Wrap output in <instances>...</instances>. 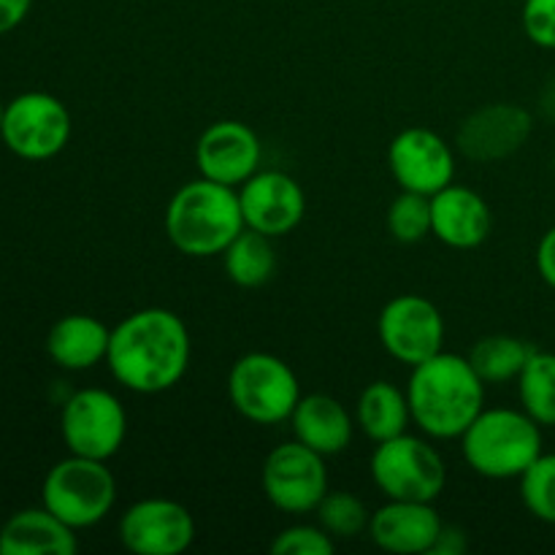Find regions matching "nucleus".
<instances>
[{
    "label": "nucleus",
    "mask_w": 555,
    "mask_h": 555,
    "mask_svg": "<svg viewBox=\"0 0 555 555\" xmlns=\"http://www.w3.org/2000/svg\"><path fill=\"white\" fill-rule=\"evenodd\" d=\"M193 339L177 312L139 309L112 328L108 372L122 388L141 396L171 390L188 374Z\"/></svg>",
    "instance_id": "nucleus-1"
},
{
    "label": "nucleus",
    "mask_w": 555,
    "mask_h": 555,
    "mask_svg": "<svg viewBox=\"0 0 555 555\" xmlns=\"http://www.w3.org/2000/svg\"><path fill=\"white\" fill-rule=\"evenodd\" d=\"M406 399L412 423L426 437L461 439L486 410V383L477 377L469 358L442 350L412 366Z\"/></svg>",
    "instance_id": "nucleus-2"
},
{
    "label": "nucleus",
    "mask_w": 555,
    "mask_h": 555,
    "mask_svg": "<svg viewBox=\"0 0 555 555\" xmlns=\"http://www.w3.org/2000/svg\"><path fill=\"white\" fill-rule=\"evenodd\" d=\"M238 190L198 177L166 206V236L188 258H215L244 231Z\"/></svg>",
    "instance_id": "nucleus-3"
},
{
    "label": "nucleus",
    "mask_w": 555,
    "mask_h": 555,
    "mask_svg": "<svg viewBox=\"0 0 555 555\" xmlns=\"http://www.w3.org/2000/svg\"><path fill=\"white\" fill-rule=\"evenodd\" d=\"M461 453L488 480H518L542 455V426L524 410H482L461 434Z\"/></svg>",
    "instance_id": "nucleus-4"
},
{
    "label": "nucleus",
    "mask_w": 555,
    "mask_h": 555,
    "mask_svg": "<svg viewBox=\"0 0 555 555\" xmlns=\"http://www.w3.org/2000/svg\"><path fill=\"white\" fill-rule=\"evenodd\" d=\"M117 502V480L106 461L74 455L57 461L41 486V504L70 529H90L112 513Z\"/></svg>",
    "instance_id": "nucleus-5"
},
{
    "label": "nucleus",
    "mask_w": 555,
    "mask_h": 555,
    "mask_svg": "<svg viewBox=\"0 0 555 555\" xmlns=\"http://www.w3.org/2000/svg\"><path fill=\"white\" fill-rule=\"evenodd\" d=\"M228 399L233 410L258 426H276L291 421L301 385L296 372L271 352H247L233 363L228 374Z\"/></svg>",
    "instance_id": "nucleus-6"
},
{
    "label": "nucleus",
    "mask_w": 555,
    "mask_h": 555,
    "mask_svg": "<svg viewBox=\"0 0 555 555\" xmlns=\"http://www.w3.org/2000/svg\"><path fill=\"white\" fill-rule=\"evenodd\" d=\"M372 480L385 499L434 502L444 491L448 469L431 442L412 434L377 442L372 453Z\"/></svg>",
    "instance_id": "nucleus-7"
},
{
    "label": "nucleus",
    "mask_w": 555,
    "mask_h": 555,
    "mask_svg": "<svg viewBox=\"0 0 555 555\" xmlns=\"http://www.w3.org/2000/svg\"><path fill=\"white\" fill-rule=\"evenodd\" d=\"M60 434L74 455L108 461L119 453L128 437V412L108 390H76L63 404Z\"/></svg>",
    "instance_id": "nucleus-8"
},
{
    "label": "nucleus",
    "mask_w": 555,
    "mask_h": 555,
    "mask_svg": "<svg viewBox=\"0 0 555 555\" xmlns=\"http://www.w3.org/2000/svg\"><path fill=\"white\" fill-rule=\"evenodd\" d=\"M0 139L22 160H49L68 144L70 114L49 92H22L5 103Z\"/></svg>",
    "instance_id": "nucleus-9"
},
{
    "label": "nucleus",
    "mask_w": 555,
    "mask_h": 555,
    "mask_svg": "<svg viewBox=\"0 0 555 555\" xmlns=\"http://www.w3.org/2000/svg\"><path fill=\"white\" fill-rule=\"evenodd\" d=\"M263 493L280 513L307 515L328 493L325 459L298 439L271 450L260 472Z\"/></svg>",
    "instance_id": "nucleus-10"
},
{
    "label": "nucleus",
    "mask_w": 555,
    "mask_h": 555,
    "mask_svg": "<svg viewBox=\"0 0 555 555\" xmlns=\"http://www.w3.org/2000/svg\"><path fill=\"white\" fill-rule=\"evenodd\" d=\"M377 336L388 356L412 369L442 352V312L428 298L404 293L383 307L377 318Z\"/></svg>",
    "instance_id": "nucleus-11"
},
{
    "label": "nucleus",
    "mask_w": 555,
    "mask_h": 555,
    "mask_svg": "<svg viewBox=\"0 0 555 555\" xmlns=\"http://www.w3.org/2000/svg\"><path fill=\"white\" fill-rule=\"evenodd\" d=\"M193 540V513L173 499H141L119 518V542L135 555H179Z\"/></svg>",
    "instance_id": "nucleus-12"
},
{
    "label": "nucleus",
    "mask_w": 555,
    "mask_h": 555,
    "mask_svg": "<svg viewBox=\"0 0 555 555\" xmlns=\"http://www.w3.org/2000/svg\"><path fill=\"white\" fill-rule=\"evenodd\" d=\"M388 168L401 190L437 195L453 184L455 157L448 141L431 128H406L390 141Z\"/></svg>",
    "instance_id": "nucleus-13"
},
{
    "label": "nucleus",
    "mask_w": 555,
    "mask_h": 555,
    "mask_svg": "<svg viewBox=\"0 0 555 555\" xmlns=\"http://www.w3.org/2000/svg\"><path fill=\"white\" fill-rule=\"evenodd\" d=\"M534 130V117L518 103H488L459 125L455 144L475 163H496L524 150Z\"/></svg>",
    "instance_id": "nucleus-14"
},
{
    "label": "nucleus",
    "mask_w": 555,
    "mask_h": 555,
    "mask_svg": "<svg viewBox=\"0 0 555 555\" xmlns=\"http://www.w3.org/2000/svg\"><path fill=\"white\" fill-rule=\"evenodd\" d=\"M236 190L244 225L271 238L293 233L307 215V195L291 173L258 171Z\"/></svg>",
    "instance_id": "nucleus-15"
},
{
    "label": "nucleus",
    "mask_w": 555,
    "mask_h": 555,
    "mask_svg": "<svg viewBox=\"0 0 555 555\" xmlns=\"http://www.w3.org/2000/svg\"><path fill=\"white\" fill-rule=\"evenodd\" d=\"M260 157L263 146L258 133L247 122L236 119H220L209 125L195 144V166L201 177L228 188H242L253 173H258Z\"/></svg>",
    "instance_id": "nucleus-16"
},
{
    "label": "nucleus",
    "mask_w": 555,
    "mask_h": 555,
    "mask_svg": "<svg viewBox=\"0 0 555 555\" xmlns=\"http://www.w3.org/2000/svg\"><path fill=\"white\" fill-rule=\"evenodd\" d=\"M442 526L444 524L437 509H434V502H396V499H388V504L372 513L369 537L385 553L428 555Z\"/></svg>",
    "instance_id": "nucleus-17"
},
{
    "label": "nucleus",
    "mask_w": 555,
    "mask_h": 555,
    "mask_svg": "<svg viewBox=\"0 0 555 555\" xmlns=\"http://www.w3.org/2000/svg\"><path fill=\"white\" fill-rule=\"evenodd\" d=\"M493 215L480 193L448 184L431 195V233L453 249H475L491 236Z\"/></svg>",
    "instance_id": "nucleus-18"
},
{
    "label": "nucleus",
    "mask_w": 555,
    "mask_h": 555,
    "mask_svg": "<svg viewBox=\"0 0 555 555\" xmlns=\"http://www.w3.org/2000/svg\"><path fill=\"white\" fill-rule=\"evenodd\" d=\"M291 426L293 437L323 459L345 453L352 442V431H356V421L350 417V412L339 399L328 393L301 396L291 415Z\"/></svg>",
    "instance_id": "nucleus-19"
},
{
    "label": "nucleus",
    "mask_w": 555,
    "mask_h": 555,
    "mask_svg": "<svg viewBox=\"0 0 555 555\" xmlns=\"http://www.w3.org/2000/svg\"><path fill=\"white\" fill-rule=\"evenodd\" d=\"M76 529L47 507L20 509L0 526V555H74Z\"/></svg>",
    "instance_id": "nucleus-20"
},
{
    "label": "nucleus",
    "mask_w": 555,
    "mask_h": 555,
    "mask_svg": "<svg viewBox=\"0 0 555 555\" xmlns=\"http://www.w3.org/2000/svg\"><path fill=\"white\" fill-rule=\"evenodd\" d=\"M112 328L92 314H65L49 328L47 352L65 372H87L106 361Z\"/></svg>",
    "instance_id": "nucleus-21"
},
{
    "label": "nucleus",
    "mask_w": 555,
    "mask_h": 555,
    "mask_svg": "<svg viewBox=\"0 0 555 555\" xmlns=\"http://www.w3.org/2000/svg\"><path fill=\"white\" fill-rule=\"evenodd\" d=\"M412 423L410 412V399H406V390L396 388L393 383H377L366 385L358 396L356 404V426L377 442H388V439L401 437L406 434V426Z\"/></svg>",
    "instance_id": "nucleus-22"
},
{
    "label": "nucleus",
    "mask_w": 555,
    "mask_h": 555,
    "mask_svg": "<svg viewBox=\"0 0 555 555\" xmlns=\"http://www.w3.org/2000/svg\"><path fill=\"white\" fill-rule=\"evenodd\" d=\"M222 266L233 285L263 287L276 271V253L271 236L244 228L222 253Z\"/></svg>",
    "instance_id": "nucleus-23"
},
{
    "label": "nucleus",
    "mask_w": 555,
    "mask_h": 555,
    "mask_svg": "<svg viewBox=\"0 0 555 555\" xmlns=\"http://www.w3.org/2000/svg\"><path fill=\"white\" fill-rule=\"evenodd\" d=\"M534 347L526 345L524 339L509 334H491L482 336L469 350V363L477 372V377L486 385H502L509 379H518L524 372L526 361L531 358Z\"/></svg>",
    "instance_id": "nucleus-24"
},
{
    "label": "nucleus",
    "mask_w": 555,
    "mask_h": 555,
    "mask_svg": "<svg viewBox=\"0 0 555 555\" xmlns=\"http://www.w3.org/2000/svg\"><path fill=\"white\" fill-rule=\"evenodd\" d=\"M518 396L542 428L555 426V352L534 350L518 377Z\"/></svg>",
    "instance_id": "nucleus-25"
},
{
    "label": "nucleus",
    "mask_w": 555,
    "mask_h": 555,
    "mask_svg": "<svg viewBox=\"0 0 555 555\" xmlns=\"http://www.w3.org/2000/svg\"><path fill=\"white\" fill-rule=\"evenodd\" d=\"M314 515H318V524L334 540H356L358 534L369 531V520H372L366 504L350 491H328L314 509Z\"/></svg>",
    "instance_id": "nucleus-26"
},
{
    "label": "nucleus",
    "mask_w": 555,
    "mask_h": 555,
    "mask_svg": "<svg viewBox=\"0 0 555 555\" xmlns=\"http://www.w3.org/2000/svg\"><path fill=\"white\" fill-rule=\"evenodd\" d=\"M388 231L401 244L423 242L431 233V195L401 190L388 209Z\"/></svg>",
    "instance_id": "nucleus-27"
},
{
    "label": "nucleus",
    "mask_w": 555,
    "mask_h": 555,
    "mask_svg": "<svg viewBox=\"0 0 555 555\" xmlns=\"http://www.w3.org/2000/svg\"><path fill=\"white\" fill-rule=\"evenodd\" d=\"M518 480L526 509L542 524L555 526V453H542Z\"/></svg>",
    "instance_id": "nucleus-28"
},
{
    "label": "nucleus",
    "mask_w": 555,
    "mask_h": 555,
    "mask_svg": "<svg viewBox=\"0 0 555 555\" xmlns=\"http://www.w3.org/2000/svg\"><path fill=\"white\" fill-rule=\"evenodd\" d=\"M336 551V540L323 526H291L280 531L271 542L274 555H331Z\"/></svg>",
    "instance_id": "nucleus-29"
},
{
    "label": "nucleus",
    "mask_w": 555,
    "mask_h": 555,
    "mask_svg": "<svg viewBox=\"0 0 555 555\" xmlns=\"http://www.w3.org/2000/svg\"><path fill=\"white\" fill-rule=\"evenodd\" d=\"M520 22L531 43L555 49V0H524Z\"/></svg>",
    "instance_id": "nucleus-30"
},
{
    "label": "nucleus",
    "mask_w": 555,
    "mask_h": 555,
    "mask_svg": "<svg viewBox=\"0 0 555 555\" xmlns=\"http://www.w3.org/2000/svg\"><path fill=\"white\" fill-rule=\"evenodd\" d=\"M537 271H540L542 282L555 291V225L547 228L545 236L537 244Z\"/></svg>",
    "instance_id": "nucleus-31"
},
{
    "label": "nucleus",
    "mask_w": 555,
    "mask_h": 555,
    "mask_svg": "<svg viewBox=\"0 0 555 555\" xmlns=\"http://www.w3.org/2000/svg\"><path fill=\"white\" fill-rule=\"evenodd\" d=\"M33 0H0V36L11 33L30 14Z\"/></svg>",
    "instance_id": "nucleus-32"
},
{
    "label": "nucleus",
    "mask_w": 555,
    "mask_h": 555,
    "mask_svg": "<svg viewBox=\"0 0 555 555\" xmlns=\"http://www.w3.org/2000/svg\"><path fill=\"white\" fill-rule=\"evenodd\" d=\"M466 553V534L459 526H442L437 542L428 555H461Z\"/></svg>",
    "instance_id": "nucleus-33"
},
{
    "label": "nucleus",
    "mask_w": 555,
    "mask_h": 555,
    "mask_svg": "<svg viewBox=\"0 0 555 555\" xmlns=\"http://www.w3.org/2000/svg\"><path fill=\"white\" fill-rule=\"evenodd\" d=\"M540 112L547 122L555 125V70L545 79L540 90Z\"/></svg>",
    "instance_id": "nucleus-34"
},
{
    "label": "nucleus",
    "mask_w": 555,
    "mask_h": 555,
    "mask_svg": "<svg viewBox=\"0 0 555 555\" xmlns=\"http://www.w3.org/2000/svg\"><path fill=\"white\" fill-rule=\"evenodd\" d=\"M3 114H5V103L0 101V128H3Z\"/></svg>",
    "instance_id": "nucleus-35"
},
{
    "label": "nucleus",
    "mask_w": 555,
    "mask_h": 555,
    "mask_svg": "<svg viewBox=\"0 0 555 555\" xmlns=\"http://www.w3.org/2000/svg\"><path fill=\"white\" fill-rule=\"evenodd\" d=\"M553 171H555V155H553Z\"/></svg>",
    "instance_id": "nucleus-36"
}]
</instances>
